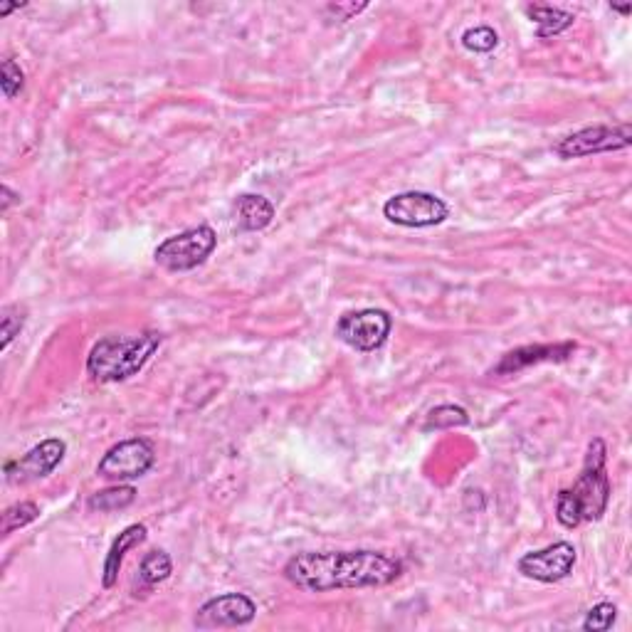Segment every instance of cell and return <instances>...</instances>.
Returning <instances> with one entry per match:
<instances>
[{
    "label": "cell",
    "instance_id": "1",
    "mask_svg": "<svg viewBox=\"0 0 632 632\" xmlns=\"http://www.w3.org/2000/svg\"><path fill=\"white\" fill-rule=\"evenodd\" d=\"M284 578L307 593L361 591L391 586L403 563L381 551H304L284 563Z\"/></svg>",
    "mask_w": 632,
    "mask_h": 632
},
{
    "label": "cell",
    "instance_id": "2",
    "mask_svg": "<svg viewBox=\"0 0 632 632\" xmlns=\"http://www.w3.org/2000/svg\"><path fill=\"white\" fill-rule=\"evenodd\" d=\"M610 502V477H608V450L600 437L588 445L586 462L581 477L571 489H561L556 499V519L566 529L598 521L605 514Z\"/></svg>",
    "mask_w": 632,
    "mask_h": 632
},
{
    "label": "cell",
    "instance_id": "3",
    "mask_svg": "<svg viewBox=\"0 0 632 632\" xmlns=\"http://www.w3.org/2000/svg\"><path fill=\"white\" fill-rule=\"evenodd\" d=\"M158 331L139 336H104L87 356V373L97 383H121L136 376L161 346Z\"/></svg>",
    "mask_w": 632,
    "mask_h": 632
},
{
    "label": "cell",
    "instance_id": "4",
    "mask_svg": "<svg viewBox=\"0 0 632 632\" xmlns=\"http://www.w3.org/2000/svg\"><path fill=\"white\" fill-rule=\"evenodd\" d=\"M215 247H218L215 230L210 225H198V228L166 237L154 250V260L168 272H191L213 255Z\"/></svg>",
    "mask_w": 632,
    "mask_h": 632
},
{
    "label": "cell",
    "instance_id": "5",
    "mask_svg": "<svg viewBox=\"0 0 632 632\" xmlns=\"http://www.w3.org/2000/svg\"><path fill=\"white\" fill-rule=\"evenodd\" d=\"M383 215L388 223L400 225V228H435L450 218V208L440 196L425 191H405L391 196L383 205Z\"/></svg>",
    "mask_w": 632,
    "mask_h": 632
},
{
    "label": "cell",
    "instance_id": "6",
    "mask_svg": "<svg viewBox=\"0 0 632 632\" xmlns=\"http://www.w3.org/2000/svg\"><path fill=\"white\" fill-rule=\"evenodd\" d=\"M154 462V445L146 437H129V440H121L104 452L97 465V474L117 484L131 482V479H141L144 474H149Z\"/></svg>",
    "mask_w": 632,
    "mask_h": 632
},
{
    "label": "cell",
    "instance_id": "7",
    "mask_svg": "<svg viewBox=\"0 0 632 632\" xmlns=\"http://www.w3.org/2000/svg\"><path fill=\"white\" fill-rule=\"evenodd\" d=\"M393 331L391 314L383 309H358V312L341 314L336 321V336L344 341L351 349L361 351V354H371L378 351L388 341Z\"/></svg>",
    "mask_w": 632,
    "mask_h": 632
},
{
    "label": "cell",
    "instance_id": "8",
    "mask_svg": "<svg viewBox=\"0 0 632 632\" xmlns=\"http://www.w3.org/2000/svg\"><path fill=\"white\" fill-rule=\"evenodd\" d=\"M632 144L630 124L620 126H586L581 131H573L566 139L556 144V154L561 158H583L595 154H610V151H623Z\"/></svg>",
    "mask_w": 632,
    "mask_h": 632
},
{
    "label": "cell",
    "instance_id": "9",
    "mask_svg": "<svg viewBox=\"0 0 632 632\" xmlns=\"http://www.w3.org/2000/svg\"><path fill=\"white\" fill-rule=\"evenodd\" d=\"M257 605L245 593H223L218 598H210L198 608L193 625L200 630L215 628H245L255 620Z\"/></svg>",
    "mask_w": 632,
    "mask_h": 632
},
{
    "label": "cell",
    "instance_id": "10",
    "mask_svg": "<svg viewBox=\"0 0 632 632\" xmlns=\"http://www.w3.org/2000/svg\"><path fill=\"white\" fill-rule=\"evenodd\" d=\"M576 546L568 541H558V544L546 546L541 551L524 553L519 558V573L539 583H558L568 578L576 566Z\"/></svg>",
    "mask_w": 632,
    "mask_h": 632
},
{
    "label": "cell",
    "instance_id": "11",
    "mask_svg": "<svg viewBox=\"0 0 632 632\" xmlns=\"http://www.w3.org/2000/svg\"><path fill=\"white\" fill-rule=\"evenodd\" d=\"M67 445L60 437H50V440H42L40 445H35L33 450L25 452L20 460H13L5 465V479L10 484H30L45 479L47 474H52L65 460Z\"/></svg>",
    "mask_w": 632,
    "mask_h": 632
},
{
    "label": "cell",
    "instance_id": "12",
    "mask_svg": "<svg viewBox=\"0 0 632 632\" xmlns=\"http://www.w3.org/2000/svg\"><path fill=\"white\" fill-rule=\"evenodd\" d=\"M576 344L566 341V344H549V346H521V349L509 351L502 356V361L492 368V376H512V373L524 371L531 363H546V361H566L573 356Z\"/></svg>",
    "mask_w": 632,
    "mask_h": 632
},
{
    "label": "cell",
    "instance_id": "13",
    "mask_svg": "<svg viewBox=\"0 0 632 632\" xmlns=\"http://www.w3.org/2000/svg\"><path fill=\"white\" fill-rule=\"evenodd\" d=\"M146 534H149V531H146L144 524H131V526H126L124 531H121L117 539H114V544L109 546L107 558H104V568H102L104 588L117 586L126 553H129L131 549H136L139 544H144Z\"/></svg>",
    "mask_w": 632,
    "mask_h": 632
},
{
    "label": "cell",
    "instance_id": "14",
    "mask_svg": "<svg viewBox=\"0 0 632 632\" xmlns=\"http://www.w3.org/2000/svg\"><path fill=\"white\" fill-rule=\"evenodd\" d=\"M275 218V205L265 196H257V193H245V196L237 198L235 203V220L237 228L242 233H257V230H265L267 225Z\"/></svg>",
    "mask_w": 632,
    "mask_h": 632
},
{
    "label": "cell",
    "instance_id": "15",
    "mask_svg": "<svg viewBox=\"0 0 632 632\" xmlns=\"http://www.w3.org/2000/svg\"><path fill=\"white\" fill-rule=\"evenodd\" d=\"M526 15L531 18V23L539 25L536 35L541 40L553 38V35H561L563 30H568L573 25V13L561 8H553V5H544V3H534V5H526Z\"/></svg>",
    "mask_w": 632,
    "mask_h": 632
},
{
    "label": "cell",
    "instance_id": "16",
    "mask_svg": "<svg viewBox=\"0 0 632 632\" xmlns=\"http://www.w3.org/2000/svg\"><path fill=\"white\" fill-rule=\"evenodd\" d=\"M136 499V489L129 487V484H117V487H109V489H102V492H94L92 497H89L87 507L92 509V512H102V514H109V512H119V509H126L131 507Z\"/></svg>",
    "mask_w": 632,
    "mask_h": 632
},
{
    "label": "cell",
    "instance_id": "17",
    "mask_svg": "<svg viewBox=\"0 0 632 632\" xmlns=\"http://www.w3.org/2000/svg\"><path fill=\"white\" fill-rule=\"evenodd\" d=\"M173 573V561L166 551L154 549L146 553L139 563V578L144 581L146 588H154L158 583L168 581V576Z\"/></svg>",
    "mask_w": 632,
    "mask_h": 632
},
{
    "label": "cell",
    "instance_id": "18",
    "mask_svg": "<svg viewBox=\"0 0 632 632\" xmlns=\"http://www.w3.org/2000/svg\"><path fill=\"white\" fill-rule=\"evenodd\" d=\"M40 516V507L35 502H18L13 507H8L0 516V534L10 536L13 531L25 529L28 524H33Z\"/></svg>",
    "mask_w": 632,
    "mask_h": 632
},
{
    "label": "cell",
    "instance_id": "19",
    "mask_svg": "<svg viewBox=\"0 0 632 632\" xmlns=\"http://www.w3.org/2000/svg\"><path fill=\"white\" fill-rule=\"evenodd\" d=\"M455 425H470V415L460 405H437L435 410H430L428 420H425L423 430H442V428H455Z\"/></svg>",
    "mask_w": 632,
    "mask_h": 632
},
{
    "label": "cell",
    "instance_id": "20",
    "mask_svg": "<svg viewBox=\"0 0 632 632\" xmlns=\"http://www.w3.org/2000/svg\"><path fill=\"white\" fill-rule=\"evenodd\" d=\"M25 321H28V312H25V307H20V304H8V307L3 309V314H0V351L8 349L10 344H13L15 336H20V331H23Z\"/></svg>",
    "mask_w": 632,
    "mask_h": 632
},
{
    "label": "cell",
    "instance_id": "21",
    "mask_svg": "<svg viewBox=\"0 0 632 632\" xmlns=\"http://www.w3.org/2000/svg\"><path fill=\"white\" fill-rule=\"evenodd\" d=\"M499 45L497 30L489 28V25H477L462 33V47L470 52H492Z\"/></svg>",
    "mask_w": 632,
    "mask_h": 632
},
{
    "label": "cell",
    "instance_id": "22",
    "mask_svg": "<svg viewBox=\"0 0 632 632\" xmlns=\"http://www.w3.org/2000/svg\"><path fill=\"white\" fill-rule=\"evenodd\" d=\"M0 87H3L5 99H15L25 87V72L20 70L18 62L13 57H5L3 67H0Z\"/></svg>",
    "mask_w": 632,
    "mask_h": 632
},
{
    "label": "cell",
    "instance_id": "23",
    "mask_svg": "<svg viewBox=\"0 0 632 632\" xmlns=\"http://www.w3.org/2000/svg\"><path fill=\"white\" fill-rule=\"evenodd\" d=\"M615 620H618V608L613 603H598L588 610L586 620H583V630L605 632L613 628Z\"/></svg>",
    "mask_w": 632,
    "mask_h": 632
},
{
    "label": "cell",
    "instance_id": "24",
    "mask_svg": "<svg viewBox=\"0 0 632 632\" xmlns=\"http://www.w3.org/2000/svg\"><path fill=\"white\" fill-rule=\"evenodd\" d=\"M368 8V3H329L326 5V13H334V18L339 23H346V20L356 18L358 13Z\"/></svg>",
    "mask_w": 632,
    "mask_h": 632
},
{
    "label": "cell",
    "instance_id": "25",
    "mask_svg": "<svg viewBox=\"0 0 632 632\" xmlns=\"http://www.w3.org/2000/svg\"><path fill=\"white\" fill-rule=\"evenodd\" d=\"M0 193H3V205H0V208H3V213H8L10 205H13V203H20V193L10 191V186L0 188Z\"/></svg>",
    "mask_w": 632,
    "mask_h": 632
},
{
    "label": "cell",
    "instance_id": "26",
    "mask_svg": "<svg viewBox=\"0 0 632 632\" xmlns=\"http://www.w3.org/2000/svg\"><path fill=\"white\" fill-rule=\"evenodd\" d=\"M25 8V3H8V5H0V18H5V15H10L13 10H20Z\"/></svg>",
    "mask_w": 632,
    "mask_h": 632
},
{
    "label": "cell",
    "instance_id": "27",
    "mask_svg": "<svg viewBox=\"0 0 632 632\" xmlns=\"http://www.w3.org/2000/svg\"><path fill=\"white\" fill-rule=\"evenodd\" d=\"M610 8H613L615 13H620V15H630L632 13L630 5H610Z\"/></svg>",
    "mask_w": 632,
    "mask_h": 632
}]
</instances>
